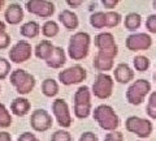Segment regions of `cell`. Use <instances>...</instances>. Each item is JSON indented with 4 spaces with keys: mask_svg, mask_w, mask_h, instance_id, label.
Returning <instances> with one entry per match:
<instances>
[{
    "mask_svg": "<svg viewBox=\"0 0 156 141\" xmlns=\"http://www.w3.org/2000/svg\"><path fill=\"white\" fill-rule=\"evenodd\" d=\"M94 119L99 123L101 128L107 131H113L119 127V118H117V115L115 114V111L111 106H98L94 111Z\"/></svg>",
    "mask_w": 156,
    "mask_h": 141,
    "instance_id": "2",
    "label": "cell"
},
{
    "mask_svg": "<svg viewBox=\"0 0 156 141\" xmlns=\"http://www.w3.org/2000/svg\"><path fill=\"white\" fill-rule=\"evenodd\" d=\"M68 4H69V6H73V7H76V6H80V4H82V2H80V0H78V2H68Z\"/></svg>",
    "mask_w": 156,
    "mask_h": 141,
    "instance_id": "40",
    "label": "cell"
},
{
    "mask_svg": "<svg viewBox=\"0 0 156 141\" xmlns=\"http://www.w3.org/2000/svg\"><path fill=\"white\" fill-rule=\"evenodd\" d=\"M91 25L96 29H101L103 26H107V20H105V13L103 12H96L91 16L90 18Z\"/></svg>",
    "mask_w": 156,
    "mask_h": 141,
    "instance_id": "25",
    "label": "cell"
},
{
    "mask_svg": "<svg viewBox=\"0 0 156 141\" xmlns=\"http://www.w3.org/2000/svg\"><path fill=\"white\" fill-rule=\"evenodd\" d=\"M31 56V46L26 41H20L11 51H9V58L14 63H22L27 60Z\"/></svg>",
    "mask_w": 156,
    "mask_h": 141,
    "instance_id": "14",
    "label": "cell"
},
{
    "mask_svg": "<svg viewBox=\"0 0 156 141\" xmlns=\"http://www.w3.org/2000/svg\"><path fill=\"white\" fill-rule=\"evenodd\" d=\"M90 90L87 86H81L74 94V114L78 118H87L90 115Z\"/></svg>",
    "mask_w": 156,
    "mask_h": 141,
    "instance_id": "3",
    "label": "cell"
},
{
    "mask_svg": "<svg viewBox=\"0 0 156 141\" xmlns=\"http://www.w3.org/2000/svg\"><path fill=\"white\" fill-rule=\"evenodd\" d=\"M0 141H11V135L8 132H0Z\"/></svg>",
    "mask_w": 156,
    "mask_h": 141,
    "instance_id": "39",
    "label": "cell"
},
{
    "mask_svg": "<svg viewBox=\"0 0 156 141\" xmlns=\"http://www.w3.org/2000/svg\"><path fill=\"white\" fill-rule=\"evenodd\" d=\"M104 141H124V136L121 132H111L105 136Z\"/></svg>",
    "mask_w": 156,
    "mask_h": 141,
    "instance_id": "34",
    "label": "cell"
},
{
    "mask_svg": "<svg viewBox=\"0 0 156 141\" xmlns=\"http://www.w3.org/2000/svg\"><path fill=\"white\" fill-rule=\"evenodd\" d=\"M134 67L135 69L143 72L150 67V60L146 56H136L134 59Z\"/></svg>",
    "mask_w": 156,
    "mask_h": 141,
    "instance_id": "28",
    "label": "cell"
},
{
    "mask_svg": "<svg viewBox=\"0 0 156 141\" xmlns=\"http://www.w3.org/2000/svg\"><path fill=\"white\" fill-rule=\"evenodd\" d=\"M29 109H30V103L25 98H16L12 102V111L16 115H25Z\"/></svg>",
    "mask_w": 156,
    "mask_h": 141,
    "instance_id": "21",
    "label": "cell"
},
{
    "mask_svg": "<svg viewBox=\"0 0 156 141\" xmlns=\"http://www.w3.org/2000/svg\"><path fill=\"white\" fill-rule=\"evenodd\" d=\"M9 71H11V64L3 58H0V79H5L8 76Z\"/></svg>",
    "mask_w": 156,
    "mask_h": 141,
    "instance_id": "32",
    "label": "cell"
},
{
    "mask_svg": "<svg viewBox=\"0 0 156 141\" xmlns=\"http://www.w3.org/2000/svg\"><path fill=\"white\" fill-rule=\"evenodd\" d=\"M112 89H113V81H112L111 76L105 73H100L96 76V80L92 85V91L98 98H108L112 94Z\"/></svg>",
    "mask_w": 156,
    "mask_h": 141,
    "instance_id": "7",
    "label": "cell"
},
{
    "mask_svg": "<svg viewBox=\"0 0 156 141\" xmlns=\"http://www.w3.org/2000/svg\"><path fill=\"white\" fill-rule=\"evenodd\" d=\"M58 32V26L55 21H47L43 25V34L46 37H55Z\"/></svg>",
    "mask_w": 156,
    "mask_h": 141,
    "instance_id": "26",
    "label": "cell"
},
{
    "mask_svg": "<svg viewBox=\"0 0 156 141\" xmlns=\"http://www.w3.org/2000/svg\"><path fill=\"white\" fill-rule=\"evenodd\" d=\"M27 11L31 12L34 14H38L41 17H50L52 16L53 11H55V7L51 2H47V0H31V2L26 3Z\"/></svg>",
    "mask_w": 156,
    "mask_h": 141,
    "instance_id": "9",
    "label": "cell"
},
{
    "mask_svg": "<svg viewBox=\"0 0 156 141\" xmlns=\"http://www.w3.org/2000/svg\"><path fill=\"white\" fill-rule=\"evenodd\" d=\"M18 141H39V140H38L33 133L25 132V133H22V135L18 137Z\"/></svg>",
    "mask_w": 156,
    "mask_h": 141,
    "instance_id": "36",
    "label": "cell"
},
{
    "mask_svg": "<svg viewBox=\"0 0 156 141\" xmlns=\"http://www.w3.org/2000/svg\"><path fill=\"white\" fill-rule=\"evenodd\" d=\"M60 21L64 24V26L66 29H69V30H73V29H76L78 26V18L77 16L73 12L68 11V9H65V11H62L60 13Z\"/></svg>",
    "mask_w": 156,
    "mask_h": 141,
    "instance_id": "19",
    "label": "cell"
},
{
    "mask_svg": "<svg viewBox=\"0 0 156 141\" xmlns=\"http://www.w3.org/2000/svg\"><path fill=\"white\" fill-rule=\"evenodd\" d=\"M30 124L35 131L44 132V131H47L52 125V119L44 110H37L31 115Z\"/></svg>",
    "mask_w": 156,
    "mask_h": 141,
    "instance_id": "13",
    "label": "cell"
},
{
    "mask_svg": "<svg viewBox=\"0 0 156 141\" xmlns=\"http://www.w3.org/2000/svg\"><path fill=\"white\" fill-rule=\"evenodd\" d=\"M42 90H43V93H44L47 97H53V95L57 94L58 86H57V84H56L55 80L47 79V80L43 81V84H42Z\"/></svg>",
    "mask_w": 156,
    "mask_h": 141,
    "instance_id": "23",
    "label": "cell"
},
{
    "mask_svg": "<svg viewBox=\"0 0 156 141\" xmlns=\"http://www.w3.org/2000/svg\"><path fill=\"white\" fill-rule=\"evenodd\" d=\"M20 32H21V34L23 37L34 38V37H37L38 33H39V25L35 21H29L25 24V25L21 26V30Z\"/></svg>",
    "mask_w": 156,
    "mask_h": 141,
    "instance_id": "22",
    "label": "cell"
},
{
    "mask_svg": "<svg viewBox=\"0 0 156 141\" xmlns=\"http://www.w3.org/2000/svg\"><path fill=\"white\" fill-rule=\"evenodd\" d=\"M140 25V16L138 13H130L125 18V28L128 30H135Z\"/></svg>",
    "mask_w": 156,
    "mask_h": 141,
    "instance_id": "24",
    "label": "cell"
},
{
    "mask_svg": "<svg viewBox=\"0 0 156 141\" xmlns=\"http://www.w3.org/2000/svg\"><path fill=\"white\" fill-rule=\"evenodd\" d=\"M152 39L148 34L139 33V34H133V35L128 37L126 39V47L130 51H139V50H147L151 46Z\"/></svg>",
    "mask_w": 156,
    "mask_h": 141,
    "instance_id": "11",
    "label": "cell"
},
{
    "mask_svg": "<svg viewBox=\"0 0 156 141\" xmlns=\"http://www.w3.org/2000/svg\"><path fill=\"white\" fill-rule=\"evenodd\" d=\"M126 129L129 132L138 135L139 137H148L152 132V124L150 120L138 118V116H130L126 120Z\"/></svg>",
    "mask_w": 156,
    "mask_h": 141,
    "instance_id": "6",
    "label": "cell"
},
{
    "mask_svg": "<svg viewBox=\"0 0 156 141\" xmlns=\"http://www.w3.org/2000/svg\"><path fill=\"white\" fill-rule=\"evenodd\" d=\"M115 77H116V80L119 82L126 84V82H129V81L133 80L134 73H133V71L130 69V67L128 64H124V63H122V64H119L116 67Z\"/></svg>",
    "mask_w": 156,
    "mask_h": 141,
    "instance_id": "16",
    "label": "cell"
},
{
    "mask_svg": "<svg viewBox=\"0 0 156 141\" xmlns=\"http://www.w3.org/2000/svg\"><path fill=\"white\" fill-rule=\"evenodd\" d=\"M146 26L151 33H156V14H152L147 18L146 21Z\"/></svg>",
    "mask_w": 156,
    "mask_h": 141,
    "instance_id": "33",
    "label": "cell"
},
{
    "mask_svg": "<svg viewBox=\"0 0 156 141\" xmlns=\"http://www.w3.org/2000/svg\"><path fill=\"white\" fill-rule=\"evenodd\" d=\"M147 114L152 119H156V91L150 95L148 105H147Z\"/></svg>",
    "mask_w": 156,
    "mask_h": 141,
    "instance_id": "29",
    "label": "cell"
},
{
    "mask_svg": "<svg viewBox=\"0 0 156 141\" xmlns=\"http://www.w3.org/2000/svg\"><path fill=\"white\" fill-rule=\"evenodd\" d=\"M2 33H5V25L0 21V34H2Z\"/></svg>",
    "mask_w": 156,
    "mask_h": 141,
    "instance_id": "41",
    "label": "cell"
},
{
    "mask_svg": "<svg viewBox=\"0 0 156 141\" xmlns=\"http://www.w3.org/2000/svg\"><path fill=\"white\" fill-rule=\"evenodd\" d=\"M11 82L16 86V89L20 94H27L30 93L31 89L35 85L34 77L25 72L23 69H16L13 71V73L11 75Z\"/></svg>",
    "mask_w": 156,
    "mask_h": 141,
    "instance_id": "4",
    "label": "cell"
},
{
    "mask_svg": "<svg viewBox=\"0 0 156 141\" xmlns=\"http://www.w3.org/2000/svg\"><path fill=\"white\" fill-rule=\"evenodd\" d=\"M95 46L99 50H117L113 35L109 33H101L95 38Z\"/></svg>",
    "mask_w": 156,
    "mask_h": 141,
    "instance_id": "15",
    "label": "cell"
},
{
    "mask_svg": "<svg viewBox=\"0 0 156 141\" xmlns=\"http://www.w3.org/2000/svg\"><path fill=\"white\" fill-rule=\"evenodd\" d=\"M9 42H11V39H9V35L7 33H2V34H0V48L8 47Z\"/></svg>",
    "mask_w": 156,
    "mask_h": 141,
    "instance_id": "35",
    "label": "cell"
},
{
    "mask_svg": "<svg viewBox=\"0 0 156 141\" xmlns=\"http://www.w3.org/2000/svg\"><path fill=\"white\" fill-rule=\"evenodd\" d=\"M105 20H107V26L113 28L116 25H119L121 16L116 12H108V13H105Z\"/></svg>",
    "mask_w": 156,
    "mask_h": 141,
    "instance_id": "30",
    "label": "cell"
},
{
    "mask_svg": "<svg viewBox=\"0 0 156 141\" xmlns=\"http://www.w3.org/2000/svg\"><path fill=\"white\" fill-rule=\"evenodd\" d=\"M52 109H53V113H55L58 124L61 127H69L72 123V118H70L66 102L64 99H56L52 105Z\"/></svg>",
    "mask_w": 156,
    "mask_h": 141,
    "instance_id": "12",
    "label": "cell"
},
{
    "mask_svg": "<svg viewBox=\"0 0 156 141\" xmlns=\"http://www.w3.org/2000/svg\"><path fill=\"white\" fill-rule=\"evenodd\" d=\"M86 77V71L80 65H74L72 68L62 71L58 73V79L64 85H72V84H77V82L83 81Z\"/></svg>",
    "mask_w": 156,
    "mask_h": 141,
    "instance_id": "8",
    "label": "cell"
},
{
    "mask_svg": "<svg viewBox=\"0 0 156 141\" xmlns=\"http://www.w3.org/2000/svg\"><path fill=\"white\" fill-rule=\"evenodd\" d=\"M3 3H4L3 0H0V9H2V7H3Z\"/></svg>",
    "mask_w": 156,
    "mask_h": 141,
    "instance_id": "42",
    "label": "cell"
},
{
    "mask_svg": "<svg viewBox=\"0 0 156 141\" xmlns=\"http://www.w3.org/2000/svg\"><path fill=\"white\" fill-rule=\"evenodd\" d=\"M117 3H119V0H103L104 7H107V8H115Z\"/></svg>",
    "mask_w": 156,
    "mask_h": 141,
    "instance_id": "38",
    "label": "cell"
},
{
    "mask_svg": "<svg viewBox=\"0 0 156 141\" xmlns=\"http://www.w3.org/2000/svg\"><path fill=\"white\" fill-rule=\"evenodd\" d=\"M154 7H155V8H156V2H154Z\"/></svg>",
    "mask_w": 156,
    "mask_h": 141,
    "instance_id": "43",
    "label": "cell"
},
{
    "mask_svg": "<svg viewBox=\"0 0 156 141\" xmlns=\"http://www.w3.org/2000/svg\"><path fill=\"white\" fill-rule=\"evenodd\" d=\"M80 141H98V139H96V136H95L94 133H91V132H85L83 135L81 136Z\"/></svg>",
    "mask_w": 156,
    "mask_h": 141,
    "instance_id": "37",
    "label": "cell"
},
{
    "mask_svg": "<svg viewBox=\"0 0 156 141\" xmlns=\"http://www.w3.org/2000/svg\"><path fill=\"white\" fill-rule=\"evenodd\" d=\"M155 79H156V75H155Z\"/></svg>",
    "mask_w": 156,
    "mask_h": 141,
    "instance_id": "44",
    "label": "cell"
},
{
    "mask_svg": "<svg viewBox=\"0 0 156 141\" xmlns=\"http://www.w3.org/2000/svg\"><path fill=\"white\" fill-rule=\"evenodd\" d=\"M65 63V52L61 47H55L53 54L50 59L47 60V64L52 68H60Z\"/></svg>",
    "mask_w": 156,
    "mask_h": 141,
    "instance_id": "20",
    "label": "cell"
},
{
    "mask_svg": "<svg viewBox=\"0 0 156 141\" xmlns=\"http://www.w3.org/2000/svg\"><path fill=\"white\" fill-rule=\"evenodd\" d=\"M11 121H12V118L7 111L5 106L3 103H0V127H9Z\"/></svg>",
    "mask_w": 156,
    "mask_h": 141,
    "instance_id": "27",
    "label": "cell"
},
{
    "mask_svg": "<svg viewBox=\"0 0 156 141\" xmlns=\"http://www.w3.org/2000/svg\"><path fill=\"white\" fill-rule=\"evenodd\" d=\"M90 46V35L87 33H77L70 38L69 42V56L74 60H81L86 58Z\"/></svg>",
    "mask_w": 156,
    "mask_h": 141,
    "instance_id": "1",
    "label": "cell"
},
{
    "mask_svg": "<svg viewBox=\"0 0 156 141\" xmlns=\"http://www.w3.org/2000/svg\"><path fill=\"white\" fill-rule=\"evenodd\" d=\"M55 47L52 46V43L50 41H42L41 43H38V46L35 48V55L39 59L43 60H48L53 54Z\"/></svg>",
    "mask_w": 156,
    "mask_h": 141,
    "instance_id": "17",
    "label": "cell"
},
{
    "mask_svg": "<svg viewBox=\"0 0 156 141\" xmlns=\"http://www.w3.org/2000/svg\"><path fill=\"white\" fill-rule=\"evenodd\" d=\"M117 55V50H99L94 59V65L99 71H109L113 67V58Z\"/></svg>",
    "mask_w": 156,
    "mask_h": 141,
    "instance_id": "10",
    "label": "cell"
},
{
    "mask_svg": "<svg viewBox=\"0 0 156 141\" xmlns=\"http://www.w3.org/2000/svg\"><path fill=\"white\" fill-rule=\"evenodd\" d=\"M150 90L151 84L147 80H138L130 85L128 91H126V98L131 105H140Z\"/></svg>",
    "mask_w": 156,
    "mask_h": 141,
    "instance_id": "5",
    "label": "cell"
},
{
    "mask_svg": "<svg viewBox=\"0 0 156 141\" xmlns=\"http://www.w3.org/2000/svg\"><path fill=\"white\" fill-rule=\"evenodd\" d=\"M51 141H72V136L65 131H56L52 135Z\"/></svg>",
    "mask_w": 156,
    "mask_h": 141,
    "instance_id": "31",
    "label": "cell"
},
{
    "mask_svg": "<svg viewBox=\"0 0 156 141\" xmlns=\"http://www.w3.org/2000/svg\"><path fill=\"white\" fill-rule=\"evenodd\" d=\"M22 16H23L22 8L18 4H12L5 11V18L9 24H18L22 20Z\"/></svg>",
    "mask_w": 156,
    "mask_h": 141,
    "instance_id": "18",
    "label": "cell"
}]
</instances>
